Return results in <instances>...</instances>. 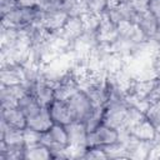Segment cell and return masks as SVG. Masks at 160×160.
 <instances>
[{
  "mask_svg": "<svg viewBox=\"0 0 160 160\" xmlns=\"http://www.w3.org/2000/svg\"><path fill=\"white\" fill-rule=\"evenodd\" d=\"M41 142L52 151L54 158H69L70 141L66 126L52 124L50 129L41 132Z\"/></svg>",
  "mask_w": 160,
  "mask_h": 160,
  "instance_id": "cell-1",
  "label": "cell"
},
{
  "mask_svg": "<svg viewBox=\"0 0 160 160\" xmlns=\"http://www.w3.org/2000/svg\"><path fill=\"white\" fill-rule=\"evenodd\" d=\"M120 142H121V131L102 122L98 124L96 126H94L88 131L86 148L109 149Z\"/></svg>",
  "mask_w": 160,
  "mask_h": 160,
  "instance_id": "cell-2",
  "label": "cell"
},
{
  "mask_svg": "<svg viewBox=\"0 0 160 160\" xmlns=\"http://www.w3.org/2000/svg\"><path fill=\"white\" fill-rule=\"evenodd\" d=\"M66 101L70 108L74 121L86 122L96 109L88 92L81 88H79L72 95H70Z\"/></svg>",
  "mask_w": 160,
  "mask_h": 160,
  "instance_id": "cell-3",
  "label": "cell"
},
{
  "mask_svg": "<svg viewBox=\"0 0 160 160\" xmlns=\"http://www.w3.org/2000/svg\"><path fill=\"white\" fill-rule=\"evenodd\" d=\"M66 130L69 134L70 146L68 149L69 158L70 156H81L84 150L86 149V138H88V128L82 121H71L66 125Z\"/></svg>",
  "mask_w": 160,
  "mask_h": 160,
  "instance_id": "cell-4",
  "label": "cell"
},
{
  "mask_svg": "<svg viewBox=\"0 0 160 160\" xmlns=\"http://www.w3.org/2000/svg\"><path fill=\"white\" fill-rule=\"evenodd\" d=\"M26 84V82H25ZM29 92L36 99V101L44 106V108H49V105L56 99L55 98V89H54V84H50L48 80H42V79H36V80H31L30 82L26 84Z\"/></svg>",
  "mask_w": 160,
  "mask_h": 160,
  "instance_id": "cell-5",
  "label": "cell"
},
{
  "mask_svg": "<svg viewBox=\"0 0 160 160\" xmlns=\"http://www.w3.org/2000/svg\"><path fill=\"white\" fill-rule=\"evenodd\" d=\"M126 132L130 138L138 141H144V142H152L159 135V131L156 130V128L145 116L139 119L136 122H134L126 130Z\"/></svg>",
  "mask_w": 160,
  "mask_h": 160,
  "instance_id": "cell-6",
  "label": "cell"
},
{
  "mask_svg": "<svg viewBox=\"0 0 160 160\" xmlns=\"http://www.w3.org/2000/svg\"><path fill=\"white\" fill-rule=\"evenodd\" d=\"M54 121L50 116L49 109L44 106H39L32 112L26 115V128L36 130L39 132H44L52 126Z\"/></svg>",
  "mask_w": 160,
  "mask_h": 160,
  "instance_id": "cell-7",
  "label": "cell"
},
{
  "mask_svg": "<svg viewBox=\"0 0 160 160\" xmlns=\"http://www.w3.org/2000/svg\"><path fill=\"white\" fill-rule=\"evenodd\" d=\"M134 24L141 30V32L145 35L146 39L154 38L160 32V26L156 18L148 9L138 12Z\"/></svg>",
  "mask_w": 160,
  "mask_h": 160,
  "instance_id": "cell-8",
  "label": "cell"
},
{
  "mask_svg": "<svg viewBox=\"0 0 160 160\" xmlns=\"http://www.w3.org/2000/svg\"><path fill=\"white\" fill-rule=\"evenodd\" d=\"M48 109H49V112H50V116H51L54 124H59V125L66 126L68 124L74 121L71 111H70V108H69L66 100L55 99L49 105Z\"/></svg>",
  "mask_w": 160,
  "mask_h": 160,
  "instance_id": "cell-9",
  "label": "cell"
},
{
  "mask_svg": "<svg viewBox=\"0 0 160 160\" xmlns=\"http://www.w3.org/2000/svg\"><path fill=\"white\" fill-rule=\"evenodd\" d=\"M1 121L11 128H16V129L26 128V116L18 105L1 108Z\"/></svg>",
  "mask_w": 160,
  "mask_h": 160,
  "instance_id": "cell-10",
  "label": "cell"
},
{
  "mask_svg": "<svg viewBox=\"0 0 160 160\" xmlns=\"http://www.w3.org/2000/svg\"><path fill=\"white\" fill-rule=\"evenodd\" d=\"M51 158H54L52 151L42 142L25 146V149H24V159L25 160H48Z\"/></svg>",
  "mask_w": 160,
  "mask_h": 160,
  "instance_id": "cell-11",
  "label": "cell"
},
{
  "mask_svg": "<svg viewBox=\"0 0 160 160\" xmlns=\"http://www.w3.org/2000/svg\"><path fill=\"white\" fill-rule=\"evenodd\" d=\"M144 114H145V118L160 132V99L148 102L144 109Z\"/></svg>",
  "mask_w": 160,
  "mask_h": 160,
  "instance_id": "cell-12",
  "label": "cell"
},
{
  "mask_svg": "<svg viewBox=\"0 0 160 160\" xmlns=\"http://www.w3.org/2000/svg\"><path fill=\"white\" fill-rule=\"evenodd\" d=\"M86 12L96 16H104L110 8L109 0H85Z\"/></svg>",
  "mask_w": 160,
  "mask_h": 160,
  "instance_id": "cell-13",
  "label": "cell"
},
{
  "mask_svg": "<svg viewBox=\"0 0 160 160\" xmlns=\"http://www.w3.org/2000/svg\"><path fill=\"white\" fill-rule=\"evenodd\" d=\"M80 158L85 159H108L110 158L109 152L104 148H86Z\"/></svg>",
  "mask_w": 160,
  "mask_h": 160,
  "instance_id": "cell-14",
  "label": "cell"
},
{
  "mask_svg": "<svg viewBox=\"0 0 160 160\" xmlns=\"http://www.w3.org/2000/svg\"><path fill=\"white\" fill-rule=\"evenodd\" d=\"M41 142V132L32 130L30 128H25L24 129V144L25 146H30L34 144Z\"/></svg>",
  "mask_w": 160,
  "mask_h": 160,
  "instance_id": "cell-15",
  "label": "cell"
},
{
  "mask_svg": "<svg viewBox=\"0 0 160 160\" xmlns=\"http://www.w3.org/2000/svg\"><path fill=\"white\" fill-rule=\"evenodd\" d=\"M18 5L26 9H42L45 0H16Z\"/></svg>",
  "mask_w": 160,
  "mask_h": 160,
  "instance_id": "cell-16",
  "label": "cell"
},
{
  "mask_svg": "<svg viewBox=\"0 0 160 160\" xmlns=\"http://www.w3.org/2000/svg\"><path fill=\"white\" fill-rule=\"evenodd\" d=\"M148 10L156 18L159 26H160V0H150L148 5Z\"/></svg>",
  "mask_w": 160,
  "mask_h": 160,
  "instance_id": "cell-17",
  "label": "cell"
},
{
  "mask_svg": "<svg viewBox=\"0 0 160 160\" xmlns=\"http://www.w3.org/2000/svg\"><path fill=\"white\" fill-rule=\"evenodd\" d=\"M130 0H109V4H110V8L111 6H115V5H120V4H125V2H129Z\"/></svg>",
  "mask_w": 160,
  "mask_h": 160,
  "instance_id": "cell-18",
  "label": "cell"
},
{
  "mask_svg": "<svg viewBox=\"0 0 160 160\" xmlns=\"http://www.w3.org/2000/svg\"><path fill=\"white\" fill-rule=\"evenodd\" d=\"M62 1H68V0H62Z\"/></svg>",
  "mask_w": 160,
  "mask_h": 160,
  "instance_id": "cell-19",
  "label": "cell"
},
{
  "mask_svg": "<svg viewBox=\"0 0 160 160\" xmlns=\"http://www.w3.org/2000/svg\"><path fill=\"white\" fill-rule=\"evenodd\" d=\"M159 78H160V75H159Z\"/></svg>",
  "mask_w": 160,
  "mask_h": 160,
  "instance_id": "cell-20",
  "label": "cell"
}]
</instances>
